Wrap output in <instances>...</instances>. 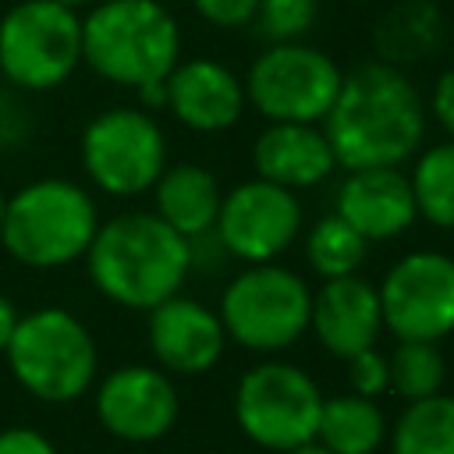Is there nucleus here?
I'll use <instances>...</instances> for the list:
<instances>
[{"label":"nucleus","mask_w":454,"mask_h":454,"mask_svg":"<svg viewBox=\"0 0 454 454\" xmlns=\"http://www.w3.org/2000/svg\"><path fill=\"white\" fill-rule=\"evenodd\" d=\"M323 135L344 170L401 167L422 145L426 103L401 67L369 60L340 78Z\"/></svg>","instance_id":"f257e3e1"},{"label":"nucleus","mask_w":454,"mask_h":454,"mask_svg":"<svg viewBox=\"0 0 454 454\" xmlns=\"http://www.w3.org/2000/svg\"><path fill=\"white\" fill-rule=\"evenodd\" d=\"M85 270L103 298L121 309L149 312L181 294L192 270V241L156 213H117L99 223L85 252Z\"/></svg>","instance_id":"f03ea898"},{"label":"nucleus","mask_w":454,"mask_h":454,"mask_svg":"<svg viewBox=\"0 0 454 454\" xmlns=\"http://www.w3.org/2000/svg\"><path fill=\"white\" fill-rule=\"evenodd\" d=\"M177 57V21L156 0H103L82 18V64L114 85L163 82Z\"/></svg>","instance_id":"7ed1b4c3"},{"label":"nucleus","mask_w":454,"mask_h":454,"mask_svg":"<svg viewBox=\"0 0 454 454\" xmlns=\"http://www.w3.org/2000/svg\"><path fill=\"white\" fill-rule=\"evenodd\" d=\"M99 231V209L92 195L64 177H43L7 195L0 227L4 252L32 270H57L85 259Z\"/></svg>","instance_id":"20e7f679"},{"label":"nucleus","mask_w":454,"mask_h":454,"mask_svg":"<svg viewBox=\"0 0 454 454\" xmlns=\"http://www.w3.org/2000/svg\"><path fill=\"white\" fill-rule=\"evenodd\" d=\"M4 355L21 390L46 404L78 401L96 383L99 369V351L89 326L57 305L25 312Z\"/></svg>","instance_id":"39448f33"},{"label":"nucleus","mask_w":454,"mask_h":454,"mask_svg":"<svg viewBox=\"0 0 454 454\" xmlns=\"http://www.w3.org/2000/svg\"><path fill=\"white\" fill-rule=\"evenodd\" d=\"M312 291L280 262H252L220 294V323L227 340L248 351H284L309 330Z\"/></svg>","instance_id":"423d86ee"},{"label":"nucleus","mask_w":454,"mask_h":454,"mask_svg":"<svg viewBox=\"0 0 454 454\" xmlns=\"http://www.w3.org/2000/svg\"><path fill=\"white\" fill-rule=\"evenodd\" d=\"M82 64V18L53 0H21L0 18V74L28 92L64 85Z\"/></svg>","instance_id":"0eeeda50"},{"label":"nucleus","mask_w":454,"mask_h":454,"mask_svg":"<svg viewBox=\"0 0 454 454\" xmlns=\"http://www.w3.org/2000/svg\"><path fill=\"white\" fill-rule=\"evenodd\" d=\"M344 71L316 46L273 43L245 74V103L255 106L270 124H323Z\"/></svg>","instance_id":"6e6552de"},{"label":"nucleus","mask_w":454,"mask_h":454,"mask_svg":"<svg viewBox=\"0 0 454 454\" xmlns=\"http://www.w3.org/2000/svg\"><path fill=\"white\" fill-rule=\"evenodd\" d=\"M323 394L316 380L291 362L252 365L234 390V419L241 433L262 447L287 454L316 440Z\"/></svg>","instance_id":"1a4fd4ad"},{"label":"nucleus","mask_w":454,"mask_h":454,"mask_svg":"<svg viewBox=\"0 0 454 454\" xmlns=\"http://www.w3.org/2000/svg\"><path fill=\"white\" fill-rule=\"evenodd\" d=\"M82 167L89 181L117 199L153 192L167 167V138L153 114L114 106L82 131Z\"/></svg>","instance_id":"9d476101"},{"label":"nucleus","mask_w":454,"mask_h":454,"mask_svg":"<svg viewBox=\"0 0 454 454\" xmlns=\"http://www.w3.org/2000/svg\"><path fill=\"white\" fill-rule=\"evenodd\" d=\"M380 291L383 326L397 340H443L454 330V259L411 252L397 259Z\"/></svg>","instance_id":"9b49d317"},{"label":"nucleus","mask_w":454,"mask_h":454,"mask_svg":"<svg viewBox=\"0 0 454 454\" xmlns=\"http://www.w3.org/2000/svg\"><path fill=\"white\" fill-rule=\"evenodd\" d=\"M298 227H301L298 195L273 181L252 177L220 199L213 234L227 255L252 266L284 255L294 245Z\"/></svg>","instance_id":"f8f14e48"},{"label":"nucleus","mask_w":454,"mask_h":454,"mask_svg":"<svg viewBox=\"0 0 454 454\" xmlns=\"http://www.w3.org/2000/svg\"><path fill=\"white\" fill-rule=\"evenodd\" d=\"M177 411V387L156 365H121L99 380L96 419L117 440L153 443L174 429Z\"/></svg>","instance_id":"ddd939ff"},{"label":"nucleus","mask_w":454,"mask_h":454,"mask_svg":"<svg viewBox=\"0 0 454 454\" xmlns=\"http://www.w3.org/2000/svg\"><path fill=\"white\" fill-rule=\"evenodd\" d=\"M149 351L156 355L163 372H177V376H202L209 372L223 348H227V330L220 323V316L184 294H174L167 301H160L156 309H149Z\"/></svg>","instance_id":"4468645a"},{"label":"nucleus","mask_w":454,"mask_h":454,"mask_svg":"<svg viewBox=\"0 0 454 454\" xmlns=\"http://www.w3.org/2000/svg\"><path fill=\"white\" fill-rule=\"evenodd\" d=\"M167 85V110L192 131L213 135L238 124L245 110V82L209 57L177 60L174 71L163 78Z\"/></svg>","instance_id":"2eb2a0df"},{"label":"nucleus","mask_w":454,"mask_h":454,"mask_svg":"<svg viewBox=\"0 0 454 454\" xmlns=\"http://www.w3.org/2000/svg\"><path fill=\"white\" fill-rule=\"evenodd\" d=\"M309 330L337 358H351L365 348H376L383 330L376 284L362 280L358 273L323 280V287L312 294Z\"/></svg>","instance_id":"dca6fc26"},{"label":"nucleus","mask_w":454,"mask_h":454,"mask_svg":"<svg viewBox=\"0 0 454 454\" xmlns=\"http://www.w3.org/2000/svg\"><path fill=\"white\" fill-rule=\"evenodd\" d=\"M333 213L348 220L365 241H390L401 238L415 223V195L408 174L397 167H369L348 170L337 188Z\"/></svg>","instance_id":"f3484780"},{"label":"nucleus","mask_w":454,"mask_h":454,"mask_svg":"<svg viewBox=\"0 0 454 454\" xmlns=\"http://www.w3.org/2000/svg\"><path fill=\"white\" fill-rule=\"evenodd\" d=\"M255 177L287 192L312 188L337 170L333 149L316 124H270L252 145Z\"/></svg>","instance_id":"a211bd4d"},{"label":"nucleus","mask_w":454,"mask_h":454,"mask_svg":"<svg viewBox=\"0 0 454 454\" xmlns=\"http://www.w3.org/2000/svg\"><path fill=\"white\" fill-rule=\"evenodd\" d=\"M153 195H156L153 213L188 241H199L213 231L216 213H220V199H223L216 177L199 163L163 167V174L153 184Z\"/></svg>","instance_id":"6ab92c4d"},{"label":"nucleus","mask_w":454,"mask_h":454,"mask_svg":"<svg viewBox=\"0 0 454 454\" xmlns=\"http://www.w3.org/2000/svg\"><path fill=\"white\" fill-rule=\"evenodd\" d=\"M387 440V419L372 397L337 394L323 397L316 443L333 454H376Z\"/></svg>","instance_id":"aec40b11"},{"label":"nucleus","mask_w":454,"mask_h":454,"mask_svg":"<svg viewBox=\"0 0 454 454\" xmlns=\"http://www.w3.org/2000/svg\"><path fill=\"white\" fill-rule=\"evenodd\" d=\"M387 440L390 454H454V397L433 394L408 401Z\"/></svg>","instance_id":"412c9836"},{"label":"nucleus","mask_w":454,"mask_h":454,"mask_svg":"<svg viewBox=\"0 0 454 454\" xmlns=\"http://www.w3.org/2000/svg\"><path fill=\"white\" fill-rule=\"evenodd\" d=\"M408 181L415 195V213L440 231H454V142L447 138L429 145L415 160Z\"/></svg>","instance_id":"4be33fe9"},{"label":"nucleus","mask_w":454,"mask_h":454,"mask_svg":"<svg viewBox=\"0 0 454 454\" xmlns=\"http://www.w3.org/2000/svg\"><path fill=\"white\" fill-rule=\"evenodd\" d=\"M365 252H369V241L337 213L319 216L305 238V259L323 280L358 273V266L365 262Z\"/></svg>","instance_id":"5701e85b"},{"label":"nucleus","mask_w":454,"mask_h":454,"mask_svg":"<svg viewBox=\"0 0 454 454\" xmlns=\"http://www.w3.org/2000/svg\"><path fill=\"white\" fill-rule=\"evenodd\" d=\"M387 369H390V390L404 401L443 394L447 362L436 340H397V348L387 355Z\"/></svg>","instance_id":"b1692460"},{"label":"nucleus","mask_w":454,"mask_h":454,"mask_svg":"<svg viewBox=\"0 0 454 454\" xmlns=\"http://www.w3.org/2000/svg\"><path fill=\"white\" fill-rule=\"evenodd\" d=\"M316 0H259L255 4V32L273 43H301V35L316 25Z\"/></svg>","instance_id":"393cba45"},{"label":"nucleus","mask_w":454,"mask_h":454,"mask_svg":"<svg viewBox=\"0 0 454 454\" xmlns=\"http://www.w3.org/2000/svg\"><path fill=\"white\" fill-rule=\"evenodd\" d=\"M348 362V383H351V394H362V397H380L383 390H390V369H387V355H380L376 348H365Z\"/></svg>","instance_id":"a878e982"},{"label":"nucleus","mask_w":454,"mask_h":454,"mask_svg":"<svg viewBox=\"0 0 454 454\" xmlns=\"http://www.w3.org/2000/svg\"><path fill=\"white\" fill-rule=\"evenodd\" d=\"M259 0H192L199 18H206L216 28H241L252 21Z\"/></svg>","instance_id":"bb28decb"},{"label":"nucleus","mask_w":454,"mask_h":454,"mask_svg":"<svg viewBox=\"0 0 454 454\" xmlns=\"http://www.w3.org/2000/svg\"><path fill=\"white\" fill-rule=\"evenodd\" d=\"M0 454H57V447L32 426H7L0 429Z\"/></svg>","instance_id":"cd10ccee"},{"label":"nucleus","mask_w":454,"mask_h":454,"mask_svg":"<svg viewBox=\"0 0 454 454\" xmlns=\"http://www.w3.org/2000/svg\"><path fill=\"white\" fill-rule=\"evenodd\" d=\"M429 114L436 117V124L443 128V135L454 142V67H447L429 96Z\"/></svg>","instance_id":"c85d7f7f"},{"label":"nucleus","mask_w":454,"mask_h":454,"mask_svg":"<svg viewBox=\"0 0 454 454\" xmlns=\"http://www.w3.org/2000/svg\"><path fill=\"white\" fill-rule=\"evenodd\" d=\"M18 319H21V312L14 309V301H11L7 294H0V355H4V351H7V344H11Z\"/></svg>","instance_id":"c756f323"},{"label":"nucleus","mask_w":454,"mask_h":454,"mask_svg":"<svg viewBox=\"0 0 454 454\" xmlns=\"http://www.w3.org/2000/svg\"><path fill=\"white\" fill-rule=\"evenodd\" d=\"M287 454H333V450H326L323 443L312 440V443H301V447H294V450H287Z\"/></svg>","instance_id":"7c9ffc66"},{"label":"nucleus","mask_w":454,"mask_h":454,"mask_svg":"<svg viewBox=\"0 0 454 454\" xmlns=\"http://www.w3.org/2000/svg\"><path fill=\"white\" fill-rule=\"evenodd\" d=\"M53 4H60V7H71V11H78V7H89L92 0H53Z\"/></svg>","instance_id":"2f4dec72"},{"label":"nucleus","mask_w":454,"mask_h":454,"mask_svg":"<svg viewBox=\"0 0 454 454\" xmlns=\"http://www.w3.org/2000/svg\"><path fill=\"white\" fill-rule=\"evenodd\" d=\"M4 213H7V195H4V188H0V227H4Z\"/></svg>","instance_id":"473e14b6"}]
</instances>
